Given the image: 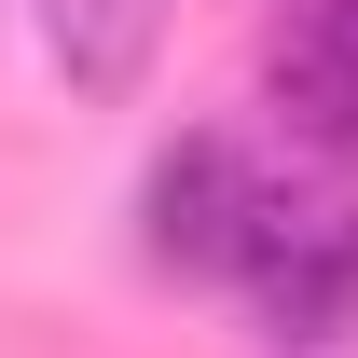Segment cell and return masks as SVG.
Wrapping results in <instances>:
<instances>
[{
  "label": "cell",
  "mask_w": 358,
  "mask_h": 358,
  "mask_svg": "<svg viewBox=\"0 0 358 358\" xmlns=\"http://www.w3.org/2000/svg\"><path fill=\"white\" fill-rule=\"evenodd\" d=\"M234 275H248L262 331H289V345L345 331V317H358V193H262Z\"/></svg>",
  "instance_id": "6da1fadb"
},
{
  "label": "cell",
  "mask_w": 358,
  "mask_h": 358,
  "mask_svg": "<svg viewBox=\"0 0 358 358\" xmlns=\"http://www.w3.org/2000/svg\"><path fill=\"white\" fill-rule=\"evenodd\" d=\"M248 207H262V179H248L234 138H166V152H152V193H138V248H152V275H234Z\"/></svg>",
  "instance_id": "7a4b0ae2"
},
{
  "label": "cell",
  "mask_w": 358,
  "mask_h": 358,
  "mask_svg": "<svg viewBox=\"0 0 358 358\" xmlns=\"http://www.w3.org/2000/svg\"><path fill=\"white\" fill-rule=\"evenodd\" d=\"M262 96L303 152H358V0H289L262 28Z\"/></svg>",
  "instance_id": "3957f363"
},
{
  "label": "cell",
  "mask_w": 358,
  "mask_h": 358,
  "mask_svg": "<svg viewBox=\"0 0 358 358\" xmlns=\"http://www.w3.org/2000/svg\"><path fill=\"white\" fill-rule=\"evenodd\" d=\"M42 42L69 69V96H124L166 42V0H42Z\"/></svg>",
  "instance_id": "277c9868"
}]
</instances>
